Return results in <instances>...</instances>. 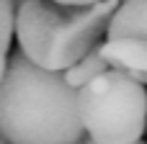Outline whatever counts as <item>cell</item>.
Returning a JSON list of instances; mask_svg holds the SVG:
<instances>
[{
	"mask_svg": "<svg viewBox=\"0 0 147 144\" xmlns=\"http://www.w3.org/2000/svg\"><path fill=\"white\" fill-rule=\"evenodd\" d=\"M0 129L3 144H83L80 90L18 52L3 67Z\"/></svg>",
	"mask_w": 147,
	"mask_h": 144,
	"instance_id": "6da1fadb",
	"label": "cell"
},
{
	"mask_svg": "<svg viewBox=\"0 0 147 144\" xmlns=\"http://www.w3.org/2000/svg\"><path fill=\"white\" fill-rule=\"evenodd\" d=\"M119 3L121 0H101L90 5H65L54 0L18 3V49L39 67L65 72L103 44L101 39L109 33Z\"/></svg>",
	"mask_w": 147,
	"mask_h": 144,
	"instance_id": "7a4b0ae2",
	"label": "cell"
},
{
	"mask_svg": "<svg viewBox=\"0 0 147 144\" xmlns=\"http://www.w3.org/2000/svg\"><path fill=\"white\" fill-rule=\"evenodd\" d=\"M80 116L98 144H134L147 129L145 82L124 70L109 67L80 88Z\"/></svg>",
	"mask_w": 147,
	"mask_h": 144,
	"instance_id": "3957f363",
	"label": "cell"
},
{
	"mask_svg": "<svg viewBox=\"0 0 147 144\" xmlns=\"http://www.w3.org/2000/svg\"><path fill=\"white\" fill-rule=\"evenodd\" d=\"M103 57L111 67L124 70L127 75L147 82V36H124V39H106L101 44Z\"/></svg>",
	"mask_w": 147,
	"mask_h": 144,
	"instance_id": "277c9868",
	"label": "cell"
},
{
	"mask_svg": "<svg viewBox=\"0 0 147 144\" xmlns=\"http://www.w3.org/2000/svg\"><path fill=\"white\" fill-rule=\"evenodd\" d=\"M106 36L109 39L147 36V0H121Z\"/></svg>",
	"mask_w": 147,
	"mask_h": 144,
	"instance_id": "5b68a950",
	"label": "cell"
},
{
	"mask_svg": "<svg viewBox=\"0 0 147 144\" xmlns=\"http://www.w3.org/2000/svg\"><path fill=\"white\" fill-rule=\"evenodd\" d=\"M111 64H109V59L103 57V52H101V44L90 52V54H85L78 64H72L70 70H65V77H67V82L72 85V88H85L93 77H98L101 72H106Z\"/></svg>",
	"mask_w": 147,
	"mask_h": 144,
	"instance_id": "8992f818",
	"label": "cell"
},
{
	"mask_svg": "<svg viewBox=\"0 0 147 144\" xmlns=\"http://www.w3.org/2000/svg\"><path fill=\"white\" fill-rule=\"evenodd\" d=\"M0 13H3V39H0V49H3V67L8 64V52L10 44L16 39V13H18V3L16 0H0Z\"/></svg>",
	"mask_w": 147,
	"mask_h": 144,
	"instance_id": "52a82bcc",
	"label": "cell"
},
{
	"mask_svg": "<svg viewBox=\"0 0 147 144\" xmlns=\"http://www.w3.org/2000/svg\"><path fill=\"white\" fill-rule=\"evenodd\" d=\"M54 3H65V5H90V3H101V0H54Z\"/></svg>",
	"mask_w": 147,
	"mask_h": 144,
	"instance_id": "ba28073f",
	"label": "cell"
},
{
	"mask_svg": "<svg viewBox=\"0 0 147 144\" xmlns=\"http://www.w3.org/2000/svg\"><path fill=\"white\" fill-rule=\"evenodd\" d=\"M83 144H98V142H93V139H90V142H83ZM134 144H145V142H134Z\"/></svg>",
	"mask_w": 147,
	"mask_h": 144,
	"instance_id": "9c48e42d",
	"label": "cell"
},
{
	"mask_svg": "<svg viewBox=\"0 0 147 144\" xmlns=\"http://www.w3.org/2000/svg\"><path fill=\"white\" fill-rule=\"evenodd\" d=\"M16 3H26V0H16Z\"/></svg>",
	"mask_w": 147,
	"mask_h": 144,
	"instance_id": "30bf717a",
	"label": "cell"
}]
</instances>
